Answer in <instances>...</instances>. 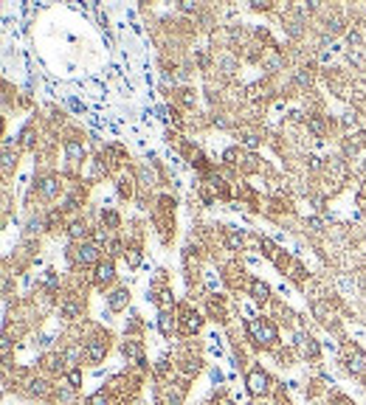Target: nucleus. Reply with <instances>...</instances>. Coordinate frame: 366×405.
Returning a JSON list of instances; mask_svg holds the SVG:
<instances>
[{
  "label": "nucleus",
  "mask_w": 366,
  "mask_h": 405,
  "mask_svg": "<svg viewBox=\"0 0 366 405\" xmlns=\"http://www.w3.org/2000/svg\"><path fill=\"white\" fill-rule=\"evenodd\" d=\"M265 388H268V377H265L259 369H254V371H251V377H248V391L251 394H262Z\"/></svg>",
  "instance_id": "obj_1"
},
{
  "label": "nucleus",
  "mask_w": 366,
  "mask_h": 405,
  "mask_svg": "<svg viewBox=\"0 0 366 405\" xmlns=\"http://www.w3.org/2000/svg\"><path fill=\"white\" fill-rule=\"evenodd\" d=\"M251 332H254L259 340L265 338L268 344H273V340H276V329L268 327V324H259V321H251Z\"/></svg>",
  "instance_id": "obj_2"
},
{
  "label": "nucleus",
  "mask_w": 366,
  "mask_h": 405,
  "mask_svg": "<svg viewBox=\"0 0 366 405\" xmlns=\"http://www.w3.org/2000/svg\"><path fill=\"white\" fill-rule=\"evenodd\" d=\"M363 369H366V355L363 352H355V357L349 355V371H352V375H360Z\"/></svg>",
  "instance_id": "obj_3"
},
{
  "label": "nucleus",
  "mask_w": 366,
  "mask_h": 405,
  "mask_svg": "<svg viewBox=\"0 0 366 405\" xmlns=\"http://www.w3.org/2000/svg\"><path fill=\"white\" fill-rule=\"evenodd\" d=\"M121 352L130 357V360H135V363L144 360V355H141V346H138V344H133V340H127V344L121 346Z\"/></svg>",
  "instance_id": "obj_4"
},
{
  "label": "nucleus",
  "mask_w": 366,
  "mask_h": 405,
  "mask_svg": "<svg viewBox=\"0 0 366 405\" xmlns=\"http://www.w3.org/2000/svg\"><path fill=\"white\" fill-rule=\"evenodd\" d=\"M127 301H130L127 290H116L113 296H110V307H113V309H121V307H127Z\"/></svg>",
  "instance_id": "obj_5"
},
{
  "label": "nucleus",
  "mask_w": 366,
  "mask_h": 405,
  "mask_svg": "<svg viewBox=\"0 0 366 405\" xmlns=\"http://www.w3.org/2000/svg\"><path fill=\"white\" fill-rule=\"evenodd\" d=\"M104 352H107V346H104V344H90V346H87V357H90V360H102Z\"/></svg>",
  "instance_id": "obj_6"
},
{
  "label": "nucleus",
  "mask_w": 366,
  "mask_h": 405,
  "mask_svg": "<svg viewBox=\"0 0 366 405\" xmlns=\"http://www.w3.org/2000/svg\"><path fill=\"white\" fill-rule=\"evenodd\" d=\"M76 256H79V262H85V265H87V262L96 259V248H93V245H85V248H79V254H76Z\"/></svg>",
  "instance_id": "obj_7"
},
{
  "label": "nucleus",
  "mask_w": 366,
  "mask_h": 405,
  "mask_svg": "<svg viewBox=\"0 0 366 405\" xmlns=\"http://www.w3.org/2000/svg\"><path fill=\"white\" fill-rule=\"evenodd\" d=\"M99 282H110L113 278V265L110 262H104V265H99V273H96Z\"/></svg>",
  "instance_id": "obj_8"
},
{
  "label": "nucleus",
  "mask_w": 366,
  "mask_h": 405,
  "mask_svg": "<svg viewBox=\"0 0 366 405\" xmlns=\"http://www.w3.org/2000/svg\"><path fill=\"white\" fill-rule=\"evenodd\" d=\"M172 329H175V321H172L169 315L164 313V315H161V332H164V335H172Z\"/></svg>",
  "instance_id": "obj_9"
},
{
  "label": "nucleus",
  "mask_w": 366,
  "mask_h": 405,
  "mask_svg": "<svg viewBox=\"0 0 366 405\" xmlns=\"http://www.w3.org/2000/svg\"><path fill=\"white\" fill-rule=\"evenodd\" d=\"M254 296L259 298V301H265V298H268V287H265V285H259V282H256V285H254Z\"/></svg>",
  "instance_id": "obj_10"
},
{
  "label": "nucleus",
  "mask_w": 366,
  "mask_h": 405,
  "mask_svg": "<svg viewBox=\"0 0 366 405\" xmlns=\"http://www.w3.org/2000/svg\"><path fill=\"white\" fill-rule=\"evenodd\" d=\"M68 155H71V158H82V146L71 141V144H68Z\"/></svg>",
  "instance_id": "obj_11"
},
{
  "label": "nucleus",
  "mask_w": 366,
  "mask_h": 405,
  "mask_svg": "<svg viewBox=\"0 0 366 405\" xmlns=\"http://www.w3.org/2000/svg\"><path fill=\"white\" fill-rule=\"evenodd\" d=\"M186 327H189V329H200V315H189Z\"/></svg>",
  "instance_id": "obj_12"
},
{
  "label": "nucleus",
  "mask_w": 366,
  "mask_h": 405,
  "mask_svg": "<svg viewBox=\"0 0 366 405\" xmlns=\"http://www.w3.org/2000/svg\"><path fill=\"white\" fill-rule=\"evenodd\" d=\"M71 236H85V225H71Z\"/></svg>",
  "instance_id": "obj_13"
},
{
  "label": "nucleus",
  "mask_w": 366,
  "mask_h": 405,
  "mask_svg": "<svg viewBox=\"0 0 366 405\" xmlns=\"http://www.w3.org/2000/svg\"><path fill=\"white\" fill-rule=\"evenodd\" d=\"M43 192H45V194H48V197H51V194H54V192H56V186H54V180H45V186H43Z\"/></svg>",
  "instance_id": "obj_14"
},
{
  "label": "nucleus",
  "mask_w": 366,
  "mask_h": 405,
  "mask_svg": "<svg viewBox=\"0 0 366 405\" xmlns=\"http://www.w3.org/2000/svg\"><path fill=\"white\" fill-rule=\"evenodd\" d=\"M90 405H107V402H104V394H93V397H90Z\"/></svg>",
  "instance_id": "obj_15"
},
{
  "label": "nucleus",
  "mask_w": 366,
  "mask_h": 405,
  "mask_svg": "<svg viewBox=\"0 0 366 405\" xmlns=\"http://www.w3.org/2000/svg\"><path fill=\"white\" fill-rule=\"evenodd\" d=\"M68 380H71L73 386H79V383H82V375H79V371H71V377H68Z\"/></svg>",
  "instance_id": "obj_16"
},
{
  "label": "nucleus",
  "mask_w": 366,
  "mask_h": 405,
  "mask_svg": "<svg viewBox=\"0 0 366 405\" xmlns=\"http://www.w3.org/2000/svg\"><path fill=\"white\" fill-rule=\"evenodd\" d=\"M76 357H79V352H76V349H71V352L65 355V360H68V363H76Z\"/></svg>",
  "instance_id": "obj_17"
}]
</instances>
